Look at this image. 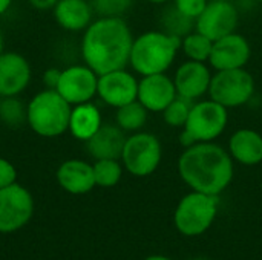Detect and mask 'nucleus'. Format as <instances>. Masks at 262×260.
Instances as JSON below:
<instances>
[{"mask_svg":"<svg viewBox=\"0 0 262 260\" xmlns=\"http://www.w3.org/2000/svg\"><path fill=\"white\" fill-rule=\"evenodd\" d=\"M11 3H12V0H0V15L5 14L9 9Z\"/></svg>","mask_w":262,"mask_h":260,"instance_id":"473e14b6","label":"nucleus"},{"mask_svg":"<svg viewBox=\"0 0 262 260\" xmlns=\"http://www.w3.org/2000/svg\"><path fill=\"white\" fill-rule=\"evenodd\" d=\"M252 51L247 38L241 34H229L213 41L209 63L216 70L241 69L250 60Z\"/></svg>","mask_w":262,"mask_h":260,"instance_id":"ddd939ff","label":"nucleus"},{"mask_svg":"<svg viewBox=\"0 0 262 260\" xmlns=\"http://www.w3.org/2000/svg\"><path fill=\"white\" fill-rule=\"evenodd\" d=\"M60 74H61V70L55 69V67H51V69L45 70V74H43V84L46 86V89H54L55 90V87L58 84V80H60Z\"/></svg>","mask_w":262,"mask_h":260,"instance_id":"7c9ffc66","label":"nucleus"},{"mask_svg":"<svg viewBox=\"0 0 262 260\" xmlns=\"http://www.w3.org/2000/svg\"><path fill=\"white\" fill-rule=\"evenodd\" d=\"M97 95L109 106L118 109L138 98V80L124 69L98 75Z\"/></svg>","mask_w":262,"mask_h":260,"instance_id":"f8f14e48","label":"nucleus"},{"mask_svg":"<svg viewBox=\"0 0 262 260\" xmlns=\"http://www.w3.org/2000/svg\"><path fill=\"white\" fill-rule=\"evenodd\" d=\"M230 156L243 166L262 162V135L252 129H241L230 136Z\"/></svg>","mask_w":262,"mask_h":260,"instance_id":"aec40b11","label":"nucleus"},{"mask_svg":"<svg viewBox=\"0 0 262 260\" xmlns=\"http://www.w3.org/2000/svg\"><path fill=\"white\" fill-rule=\"evenodd\" d=\"M17 179L15 167L5 158H0V188H5L14 184Z\"/></svg>","mask_w":262,"mask_h":260,"instance_id":"c756f323","label":"nucleus"},{"mask_svg":"<svg viewBox=\"0 0 262 260\" xmlns=\"http://www.w3.org/2000/svg\"><path fill=\"white\" fill-rule=\"evenodd\" d=\"M181 48V38L164 31H149L134 38L129 63L140 75L164 74Z\"/></svg>","mask_w":262,"mask_h":260,"instance_id":"7ed1b4c3","label":"nucleus"},{"mask_svg":"<svg viewBox=\"0 0 262 260\" xmlns=\"http://www.w3.org/2000/svg\"><path fill=\"white\" fill-rule=\"evenodd\" d=\"M192 21H195V20H192V18L183 15L175 6H172V8H169V9L164 12V17H163V25H164V26H163V28H164V32H167V34H170V35H175V37H180L178 26H177V25H180V28L183 29L184 37H186L187 34H190Z\"/></svg>","mask_w":262,"mask_h":260,"instance_id":"bb28decb","label":"nucleus"},{"mask_svg":"<svg viewBox=\"0 0 262 260\" xmlns=\"http://www.w3.org/2000/svg\"><path fill=\"white\" fill-rule=\"evenodd\" d=\"M255 92V80L244 67L216 70L212 75L209 93L213 101L229 107H238L246 104Z\"/></svg>","mask_w":262,"mask_h":260,"instance_id":"423d86ee","label":"nucleus"},{"mask_svg":"<svg viewBox=\"0 0 262 260\" xmlns=\"http://www.w3.org/2000/svg\"><path fill=\"white\" fill-rule=\"evenodd\" d=\"M31 81V66L17 52L0 54V97H17Z\"/></svg>","mask_w":262,"mask_h":260,"instance_id":"4468645a","label":"nucleus"},{"mask_svg":"<svg viewBox=\"0 0 262 260\" xmlns=\"http://www.w3.org/2000/svg\"><path fill=\"white\" fill-rule=\"evenodd\" d=\"M193 101L189 100V98H184V97H180L177 95L170 104L163 110V116H164V121L170 126V127H184L187 118H189V113L193 107Z\"/></svg>","mask_w":262,"mask_h":260,"instance_id":"393cba45","label":"nucleus"},{"mask_svg":"<svg viewBox=\"0 0 262 260\" xmlns=\"http://www.w3.org/2000/svg\"><path fill=\"white\" fill-rule=\"evenodd\" d=\"M178 172L193 192L218 196L233 179V161L226 149L213 141L196 143L181 153Z\"/></svg>","mask_w":262,"mask_h":260,"instance_id":"f03ea898","label":"nucleus"},{"mask_svg":"<svg viewBox=\"0 0 262 260\" xmlns=\"http://www.w3.org/2000/svg\"><path fill=\"white\" fill-rule=\"evenodd\" d=\"M239 21L238 9L229 0H210L196 18V31L216 41L233 34Z\"/></svg>","mask_w":262,"mask_h":260,"instance_id":"9d476101","label":"nucleus"},{"mask_svg":"<svg viewBox=\"0 0 262 260\" xmlns=\"http://www.w3.org/2000/svg\"><path fill=\"white\" fill-rule=\"evenodd\" d=\"M210 81H212V74L209 67L204 63L193 61V60L183 63L177 69V74L173 78L177 93L192 101H195L196 98L209 92Z\"/></svg>","mask_w":262,"mask_h":260,"instance_id":"dca6fc26","label":"nucleus"},{"mask_svg":"<svg viewBox=\"0 0 262 260\" xmlns=\"http://www.w3.org/2000/svg\"><path fill=\"white\" fill-rule=\"evenodd\" d=\"M57 181L71 195H86L95 187L94 169L81 159L64 161L57 170Z\"/></svg>","mask_w":262,"mask_h":260,"instance_id":"a211bd4d","label":"nucleus"},{"mask_svg":"<svg viewBox=\"0 0 262 260\" xmlns=\"http://www.w3.org/2000/svg\"><path fill=\"white\" fill-rule=\"evenodd\" d=\"M94 9L88 0H58L54 6V17L58 26L66 31H83L92 21Z\"/></svg>","mask_w":262,"mask_h":260,"instance_id":"6ab92c4d","label":"nucleus"},{"mask_svg":"<svg viewBox=\"0 0 262 260\" xmlns=\"http://www.w3.org/2000/svg\"><path fill=\"white\" fill-rule=\"evenodd\" d=\"M144 260H172V259L164 257V256H149V257H146Z\"/></svg>","mask_w":262,"mask_h":260,"instance_id":"72a5a7b5","label":"nucleus"},{"mask_svg":"<svg viewBox=\"0 0 262 260\" xmlns=\"http://www.w3.org/2000/svg\"><path fill=\"white\" fill-rule=\"evenodd\" d=\"M124 130L118 126L103 124L88 141V153L97 159H121V153L126 144Z\"/></svg>","mask_w":262,"mask_h":260,"instance_id":"f3484780","label":"nucleus"},{"mask_svg":"<svg viewBox=\"0 0 262 260\" xmlns=\"http://www.w3.org/2000/svg\"><path fill=\"white\" fill-rule=\"evenodd\" d=\"M147 109L138 101H132L129 104H124L117 109V126L123 129L124 132H137L141 127H144L147 121Z\"/></svg>","mask_w":262,"mask_h":260,"instance_id":"4be33fe9","label":"nucleus"},{"mask_svg":"<svg viewBox=\"0 0 262 260\" xmlns=\"http://www.w3.org/2000/svg\"><path fill=\"white\" fill-rule=\"evenodd\" d=\"M0 100H2V97H0Z\"/></svg>","mask_w":262,"mask_h":260,"instance_id":"58836bf2","label":"nucleus"},{"mask_svg":"<svg viewBox=\"0 0 262 260\" xmlns=\"http://www.w3.org/2000/svg\"><path fill=\"white\" fill-rule=\"evenodd\" d=\"M134 37L121 17H100L86 29L81 55L97 75L124 69L130 58Z\"/></svg>","mask_w":262,"mask_h":260,"instance_id":"f257e3e1","label":"nucleus"},{"mask_svg":"<svg viewBox=\"0 0 262 260\" xmlns=\"http://www.w3.org/2000/svg\"><path fill=\"white\" fill-rule=\"evenodd\" d=\"M209 0H175L173 6L186 17L192 18L196 21V18L200 17V14L204 11V8L207 6Z\"/></svg>","mask_w":262,"mask_h":260,"instance_id":"c85d7f7f","label":"nucleus"},{"mask_svg":"<svg viewBox=\"0 0 262 260\" xmlns=\"http://www.w3.org/2000/svg\"><path fill=\"white\" fill-rule=\"evenodd\" d=\"M34 215V198L28 188L14 182L0 188V233L8 234L23 228Z\"/></svg>","mask_w":262,"mask_h":260,"instance_id":"1a4fd4ad","label":"nucleus"},{"mask_svg":"<svg viewBox=\"0 0 262 260\" xmlns=\"http://www.w3.org/2000/svg\"><path fill=\"white\" fill-rule=\"evenodd\" d=\"M3 48H5V43H3V35L0 32V54H3Z\"/></svg>","mask_w":262,"mask_h":260,"instance_id":"f704fd0d","label":"nucleus"},{"mask_svg":"<svg viewBox=\"0 0 262 260\" xmlns=\"http://www.w3.org/2000/svg\"><path fill=\"white\" fill-rule=\"evenodd\" d=\"M173 80L164 74L144 75L138 81V101L149 112H163L177 97Z\"/></svg>","mask_w":262,"mask_h":260,"instance_id":"2eb2a0df","label":"nucleus"},{"mask_svg":"<svg viewBox=\"0 0 262 260\" xmlns=\"http://www.w3.org/2000/svg\"><path fill=\"white\" fill-rule=\"evenodd\" d=\"M0 120L9 127H20L26 121V107L15 97H2Z\"/></svg>","mask_w":262,"mask_h":260,"instance_id":"a878e982","label":"nucleus"},{"mask_svg":"<svg viewBox=\"0 0 262 260\" xmlns=\"http://www.w3.org/2000/svg\"><path fill=\"white\" fill-rule=\"evenodd\" d=\"M147 2H150V3H164L167 0H147Z\"/></svg>","mask_w":262,"mask_h":260,"instance_id":"c9c22d12","label":"nucleus"},{"mask_svg":"<svg viewBox=\"0 0 262 260\" xmlns=\"http://www.w3.org/2000/svg\"><path fill=\"white\" fill-rule=\"evenodd\" d=\"M216 211V196L192 192L178 202L173 222L181 234L193 238L206 233L212 227Z\"/></svg>","mask_w":262,"mask_h":260,"instance_id":"39448f33","label":"nucleus"},{"mask_svg":"<svg viewBox=\"0 0 262 260\" xmlns=\"http://www.w3.org/2000/svg\"><path fill=\"white\" fill-rule=\"evenodd\" d=\"M258 2H262V0H258Z\"/></svg>","mask_w":262,"mask_h":260,"instance_id":"4c0bfd02","label":"nucleus"},{"mask_svg":"<svg viewBox=\"0 0 262 260\" xmlns=\"http://www.w3.org/2000/svg\"><path fill=\"white\" fill-rule=\"evenodd\" d=\"M28 2L37 9H51L58 3V0H28Z\"/></svg>","mask_w":262,"mask_h":260,"instance_id":"2f4dec72","label":"nucleus"},{"mask_svg":"<svg viewBox=\"0 0 262 260\" xmlns=\"http://www.w3.org/2000/svg\"><path fill=\"white\" fill-rule=\"evenodd\" d=\"M89 3L100 17H121L134 0H89Z\"/></svg>","mask_w":262,"mask_h":260,"instance_id":"cd10ccee","label":"nucleus"},{"mask_svg":"<svg viewBox=\"0 0 262 260\" xmlns=\"http://www.w3.org/2000/svg\"><path fill=\"white\" fill-rule=\"evenodd\" d=\"M97 83L98 75L89 66L75 64L61 70L55 90L71 106H77L89 103L97 95Z\"/></svg>","mask_w":262,"mask_h":260,"instance_id":"9b49d317","label":"nucleus"},{"mask_svg":"<svg viewBox=\"0 0 262 260\" xmlns=\"http://www.w3.org/2000/svg\"><path fill=\"white\" fill-rule=\"evenodd\" d=\"M92 169H94L95 185L103 188L115 187L123 175V169L118 159H97Z\"/></svg>","mask_w":262,"mask_h":260,"instance_id":"b1692460","label":"nucleus"},{"mask_svg":"<svg viewBox=\"0 0 262 260\" xmlns=\"http://www.w3.org/2000/svg\"><path fill=\"white\" fill-rule=\"evenodd\" d=\"M103 126L101 113L95 104L81 103L72 107L71 118H69V132L75 139L88 141L100 127Z\"/></svg>","mask_w":262,"mask_h":260,"instance_id":"412c9836","label":"nucleus"},{"mask_svg":"<svg viewBox=\"0 0 262 260\" xmlns=\"http://www.w3.org/2000/svg\"><path fill=\"white\" fill-rule=\"evenodd\" d=\"M213 41L204 34L195 31L181 38V49L189 60L206 63L210 58Z\"/></svg>","mask_w":262,"mask_h":260,"instance_id":"5701e85b","label":"nucleus"},{"mask_svg":"<svg viewBox=\"0 0 262 260\" xmlns=\"http://www.w3.org/2000/svg\"><path fill=\"white\" fill-rule=\"evenodd\" d=\"M193 260H206V259H193Z\"/></svg>","mask_w":262,"mask_h":260,"instance_id":"e433bc0d","label":"nucleus"},{"mask_svg":"<svg viewBox=\"0 0 262 260\" xmlns=\"http://www.w3.org/2000/svg\"><path fill=\"white\" fill-rule=\"evenodd\" d=\"M72 106L54 89L38 92L26 106V123L40 136L55 138L69 129Z\"/></svg>","mask_w":262,"mask_h":260,"instance_id":"20e7f679","label":"nucleus"},{"mask_svg":"<svg viewBox=\"0 0 262 260\" xmlns=\"http://www.w3.org/2000/svg\"><path fill=\"white\" fill-rule=\"evenodd\" d=\"M227 121V109L213 100H207L193 104L183 129L195 143H212L226 130Z\"/></svg>","mask_w":262,"mask_h":260,"instance_id":"6e6552de","label":"nucleus"},{"mask_svg":"<svg viewBox=\"0 0 262 260\" xmlns=\"http://www.w3.org/2000/svg\"><path fill=\"white\" fill-rule=\"evenodd\" d=\"M163 158V149L160 139L152 133H135L126 139L121 161L126 170L138 178L152 175Z\"/></svg>","mask_w":262,"mask_h":260,"instance_id":"0eeeda50","label":"nucleus"}]
</instances>
